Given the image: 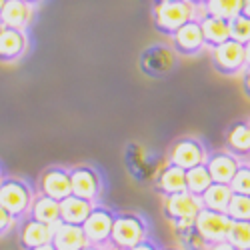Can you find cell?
<instances>
[{"instance_id":"6da1fadb","label":"cell","mask_w":250,"mask_h":250,"mask_svg":"<svg viewBox=\"0 0 250 250\" xmlns=\"http://www.w3.org/2000/svg\"><path fill=\"white\" fill-rule=\"evenodd\" d=\"M148 238V222L138 212H116L108 248L112 250H130Z\"/></svg>"},{"instance_id":"7a4b0ae2","label":"cell","mask_w":250,"mask_h":250,"mask_svg":"<svg viewBox=\"0 0 250 250\" xmlns=\"http://www.w3.org/2000/svg\"><path fill=\"white\" fill-rule=\"evenodd\" d=\"M196 6L190 4L188 0H168V2H154L152 8V20H154V28L164 34V36H172L180 26L186 22H190L196 16Z\"/></svg>"},{"instance_id":"3957f363","label":"cell","mask_w":250,"mask_h":250,"mask_svg":"<svg viewBox=\"0 0 250 250\" xmlns=\"http://www.w3.org/2000/svg\"><path fill=\"white\" fill-rule=\"evenodd\" d=\"M34 196V188L24 178L2 176L0 180V204L14 216V220H22L30 214Z\"/></svg>"},{"instance_id":"277c9868","label":"cell","mask_w":250,"mask_h":250,"mask_svg":"<svg viewBox=\"0 0 250 250\" xmlns=\"http://www.w3.org/2000/svg\"><path fill=\"white\" fill-rule=\"evenodd\" d=\"M194 226H196V232H198L200 240L204 242V246H210V244L224 242L228 238L232 220L228 218L226 212H216V210L202 208L194 218Z\"/></svg>"},{"instance_id":"5b68a950","label":"cell","mask_w":250,"mask_h":250,"mask_svg":"<svg viewBox=\"0 0 250 250\" xmlns=\"http://www.w3.org/2000/svg\"><path fill=\"white\" fill-rule=\"evenodd\" d=\"M210 60L216 72L224 76H234L240 74L246 68V52L244 44L236 42V40H226V42L210 48Z\"/></svg>"},{"instance_id":"8992f818","label":"cell","mask_w":250,"mask_h":250,"mask_svg":"<svg viewBox=\"0 0 250 250\" xmlns=\"http://www.w3.org/2000/svg\"><path fill=\"white\" fill-rule=\"evenodd\" d=\"M114 216H116V212L112 210V208L102 206V204H94L92 212L88 214L84 224H82V230H84V234L88 238V244H96V246L108 248Z\"/></svg>"},{"instance_id":"52a82bcc","label":"cell","mask_w":250,"mask_h":250,"mask_svg":"<svg viewBox=\"0 0 250 250\" xmlns=\"http://www.w3.org/2000/svg\"><path fill=\"white\" fill-rule=\"evenodd\" d=\"M70 182H72V194L80 196L84 200L90 202H98L104 190V182L100 172L94 168V166H86V164H80L70 168Z\"/></svg>"},{"instance_id":"ba28073f","label":"cell","mask_w":250,"mask_h":250,"mask_svg":"<svg viewBox=\"0 0 250 250\" xmlns=\"http://www.w3.org/2000/svg\"><path fill=\"white\" fill-rule=\"evenodd\" d=\"M208 158V152L204 144L198 138H178L170 150H168V162L174 166H180L182 170H190L198 164H204Z\"/></svg>"},{"instance_id":"9c48e42d","label":"cell","mask_w":250,"mask_h":250,"mask_svg":"<svg viewBox=\"0 0 250 250\" xmlns=\"http://www.w3.org/2000/svg\"><path fill=\"white\" fill-rule=\"evenodd\" d=\"M38 194H44L54 200H64L72 194V182H70V168L64 166H50L38 176Z\"/></svg>"},{"instance_id":"30bf717a","label":"cell","mask_w":250,"mask_h":250,"mask_svg":"<svg viewBox=\"0 0 250 250\" xmlns=\"http://www.w3.org/2000/svg\"><path fill=\"white\" fill-rule=\"evenodd\" d=\"M200 210H202L200 198L190 194L188 190L164 196V202H162V214L170 224H174L182 218H196V214Z\"/></svg>"},{"instance_id":"8fae6325","label":"cell","mask_w":250,"mask_h":250,"mask_svg":"<svg viewBox=\"0 0 250 250\" xmlns=\"http://www.w3.org/2000/svg\"><path fill=\"white\" fill-rule=\"evenodd\" d=\"M170 38H172L174 52H178L180 56H196L206 48L202 26H200L198 18H192L190 22H186L184 26H180Z\"/></svg>"},{"instance_id":"7c38bea8","label":"cell","mask_w":250,"mask_h":250,"mask_svg":"<svg viewBox=\"0 0 250 250\" xmlns=\"http://www.w3.org/2000/svg\"><path fill=\"white\" fill-rule=\"evenodd\" d=\"M52 232H54L52 226L40 222L32 216H26L22 218L18 228V244L22 250H36L52 242Z\"/></svg>"},{"instance_id":"4fadbf2b","label":"cell","mask_w":250,"mask_h":250,"mask_svg":"<svg viewBox=\"0 0 250 250\" xmlns=\"http://www.w3.org/2000/svg\"><path fill=\"white\" fill-rule=\"evenodd\" d=\"M28 50V34L8 26H0V62H18Z\"/></svg>"},{"instance_id":"5bb4252c","label":"cell","mask_w":250,"mask_h":250,"mask_svg":"<svg viewBox=\"0 0 250 250\" xmlns=\"http://www.w3.org/2000/svg\"><path fill=\"white\" fill-rule=\"evenodd\" d=\"M206 168L212 176V182H220V184H230V180L234 178L238 166H240V158L234 156L228 150H218V152H210L206 158Z\"/></svg>"},{"instance_id":"9a60e30c","label":"cell","mask_w":250,"mask_h":250,"mask_svg":"<svg viewBox=\"0 0 250 250\" xmlns=\"http://www.w3.org/2000/svg\"><path fill=\"white\" fill-rule=\"evenodd\" d=\"M34 18V6L24 0H6V4L0 12V26H8L16 30H28Z\"/></svg>"},{"instance_id":"2e32d148","label":"cell","mask_w":250,"mask_h":250,"mask_svg":"<svg viewBox=\"0 0 250 250\" xmlns=\"http://www.w3.org/2000/svg\"><path fill=\"white\" fill-rule=\"evenodd\" d=\"M56 250H82L88 244V238L82 230V226L58 222L52 232V242Z\"/></svg>"},{"instance_id":"e0dca14e","label":"cell","mask_w":250,"mask_h":250,"mask_svg":"<svg viewBox=\"0 0 250 250\" xmlns=\"http://www.w3.org/2000/svg\"><path fill=\"white\" fill-rule=\"evenodd\" d=\"M200 26H202V34H204V42L208 48H214L226 40H230V20H224L220 16L202 12V16H198Z\"/></svg>"},{"instance_id":"ac0fdd59","label":"cell","mask_w":250,"mask_h":250,"mask_svg":"<svg viewBox=\"0 0 250 250\" xmlns=\"http://www.w3.org/2000/svg\"><path fill=\"white\" fill-rule=\"evenodd\" d=\"M154 188H156V192L162 198L170 196V194L184 192L186 190V170H182L180 166H174V164L168 162L158 172L156 182H154Z\"/></svg>"},{"instance_id":"d6986e66","label":"cell","mask_w":250,"mask_h":250,"mask_svg":"<svg viewBox=\"0 0 250 250\" xmlns=\"http://www.w3.org/2000/svg\"><path fill=\"white\" fill-rule=\"evenodd\" d=\"M92 208H94V202L70 194L64 200H60V222L82 226L88 218V214L92 212Z\"/></svg>"},{"instance_id":"ffe728a7","label":"cell","mask_w":250,"mask_h":250,"mask_svg":"<svg viewBox=\"0 0 250 250\" xmlns=\"http://www.w3.org/2000/svg\"><path fill=\"white\" fill-rule=\"evenodd\" d=\"M226 150L234 156H250V122L238 120L226 132Z\"/></svg>"},{"instance_id":"44dd1931","label":"cell","mask_w":250,"mask_h":250,"mask_svg":"<svg viewBox=\"0 0 250 250\" xmlns=\"http://www.w3.org/2000/svg\"><path fill=\"white\" fill-rule=\"evenodd\" d=\"M28 216H32V218L54 228L60 222V202L54 200V198H48L44 194H36L34 200H32Z\"/></svg>"},{"instance_id":"7402d4cb","label":"cell","mask_w":250,"mask_h":250,"mask_svg":"<svg viewBox=\"0 0 250 250\" xmlns=\"http://www.w3.org/2000/svg\"><path fill=\"white\" fill-rule=\"evenodd\" d=\"M232 188L230 184H220V182H212L210 188H208L202 196V208H208V210H216V212H226L228 202L232 198Z\"/></svg>"},{"instance_id":"603a6c76","label":"cell","mask_w":250,"mask_h":250,"mask_svg":"<svg viewBox=\"0 0 250 250\" xmlns=\"http://www.w3.org/2000/svg\"><path fill=\"white\" fill-rule=\"evenodd\" d=\"M210 184H212V176L208 172L206 164H198L194 168L186 170V190L190 194L200 198L208 188H210Z\"/></svg>"},{"instance_id":"cb8c5ba5","label":"cell","mask_w":250,"mask_h":250,"mask_svg":"<svg viewBox=\"0 0 250 250\" xmlns=\"http://www.w3.org/2000/svg\"><path fill=\"white\" fill-rule=\"evenodd\" d=\"M174 226V232L176 238L180 240L182 246L190 248V250H204V242L200 240L198 232H196V226H194V218H182L178 222L172 224Z\"/></svg>"},{"instance_id":"d4e9b609","label":"cell","mask_w":250,"mask_h":250,"mask_svg":"<svg viewBox=\"0 0 250 250\" xmlns=\"http://www.w3.org/2000/svg\"><path fill=\"white\" fill-rule=\"evenodd\" d=\"M244 0H208V4L202 8L208 14L220 16L224 20H232L234 16L242 14Z\"/></svg>"},{"instance_id":"484cf974","label":"cell","mask_w":250,"mask_h":250,"mask_svg":"<svg viewBox=\"0 0 250 250\" xmlns=\"http://www.w3.org/2000/svg\"><path fill=\"white\" fill-rule=\"evenodd\" d=\"M226 240L238 250H250V220H232Z\"/></svg>"},{"instance_id":"4316f807","label":"cell","mask_w":250,"mask_h":250,"mask_svg":"<svg viewBox=\"0 0 250 250\" xmlns=\"http://www.w3.org/2000/svg\"><path fill=\"white\" fill-rule=\"evenodd\" d=\"M226 214L230 220H250V196L248 194H232L228 202Z\"/></svg>"},{"instance_id":"83f0119b","label":"cell","mask_w":250,"mask_h":250,"mask_svg":"<svg viewBox=\"0 0 250 250\" xmlns=\"http://www.w3.org/2000/svg\"><path fill=\"white\" fill-rule=\"evenodd\" d=\"M230 38L240 44L250 42V18L246 14H238L230 20Z\"/></svg>"},{"instance_id":"f1b7e54d","label":"cell","mask_w":250,"mask_h":250,"mask_svg":"<svg viewBox=\"0 0 250 250\" xmlns=\"http://www.w3.org/2000/svg\"><path fill=\"white\" fill-rule=\"evenodd\" d=\"M230 188L234 194H248L250 196V164L240 162L234 178L230 180Z\"/></svg>"},{"instance_id":"f546056e","label":"cell","mask_w":250,"mask_h":250,"mask_svg":"<svg viewBox=\"0 0 250 250\" xmlns=\"http://www.w3.org/2000/svg\"><path fill=\"white\" fill-rule=\"evenodd\" d=\"M12 226H14V216L6 210V208L0 204V236H4L12 230Z\"/></svg>"},{"instance_id":"4dcf8cb0","label":"cell","mask_w":250,"mask_h":250,"mask_svg":"<svg viewBox=\"0 0 250 250\" xmlns=\"http://www.w3.org/2000/svg\"><path fill=\"white\" fill-rule=\"evenodd\" d=\"M130 250H162V248H158V244H156L154 240H150V238H146V240H142L140 244H136V246H132Z\"/></svg>"},{"instance_id":"1f68e13d","label":"cell","mask_w":250,"mask_h":250,"mask_svg":"<svg viewBox=\"0 0 250 250\" xmlns=\"http://www.w3.org/2000/svg\"><path fill=\"white\" fill-rule=\"evenodd\" d=\"M242 90H244V94L250 98V66H246V68L242 70Z\"/></svg>"},{"instance_id":"d6a6232c","label":"cell","mask_w":250,"mask_h":250,"mask_svg":"<svg viewBox=\"0 0 250 250\" xmlns=\"http://www.w3.org/2000/svg\"><path fill=\"white\" fill-rule=\"evenodd\" d=\"M204 250H238V248H234L228 240H224V242H218V244H210V246H206Z\"/></svg>"},{"instance_id":"836d02e7","label":"cell","mask_w":250,"mask_h":250,"mask_svg":"<svg viewBox=\"0 0 250 250\" xmlns=\"http://www.w3.org/2000/svg\"><path fill=\"white\" fill-rule=\"evenodd\" d=\"M188 2H190V4H194L196 8H204V6L208 4V0H188Z\"/></svg>"},{"instance_id":"e575fe53","label":"cell","mask_w":250,"mask_h":250,"mask_svg":"<svg viewBox=\"0 0 250 250\" xmlns=\"http://www.w3.org/2000/svg\"><path fill=\"white\" fill-rule=\"evenodd\" d=\"M242 14H246L250 18V0H244V6H242Z\"/></svg>"},{"instance_id":"d590c367","label":"cell","mask_w":250,"mask_h":250,"mask_svg":"<svg viewBox=\"0 0 250 250\" xmlns=\"http://www.w3.org/2000/svg\"><path fill=\"white\" fill-rule=\"evenodd\" d=\"M244 52H246V66H250V42L244 44Z\"/></svg>"},{"instance_id":"8d00e7d4","label":"cell","mask_w":250,"mask_h":250,"mask_svg":"<svg viewBox=\"0 0 250 250\" xmlns=\"http://www.w3.org/2000/svg\"><path fill=\"white\" fill-rule=\"evenodd\" d=\"M82 250H106V248H104V246H96V244H86Z\"/></svg>"},{"instance_id":"74e56055","label":"cell","mask_w":250,"mask_h":250,"mask_svg":"<svg viewBox=\"0 0 250 250\" xmlns=\"http://www.w3.org/2000/svg\"><path fill=\"white\" fill-rule=\"evenodd\" d=\"M36 250H56L52 244H46V246H40V248H36Z\"/></svg>"},{"instance_id":"f35d334b","label":"cell","mask_w":250,"mask_h":250,"mask_svg":"<svg viewBox=\"0 0 250 250\" xmlns=\"http://www.w3.org/2000/svg\"><path fill=\"white\" fill-rule=\"evenodd\" d=\"M24 2H28V4L36 6V4H40V2H42V0H24Z\"/></svg>"},{"instance_id":"ab89813d","label":"cell","mask_w":250,"mask_h":250,"mask_svg":"<svg viewBox=\"0 0 250 250\" xmlns=\"http://www.w3.org/2000/svg\"><path fill=\"white\" fill-rule=\"evenodd\" d=\"M4 4H6V0H0V12H2V8H4Z\"/></svg>"},{"instance_id":"60d3db41","label":"cell","mask_w":250,"mask_h":250,"mask_svg":"<svg viewBox=\"0 0 250 250\" xmlns=\"http://www.w3.org/2000/svg\"><path fill=\"white\" fill-rule=\"evenodd\" d=\"M162 250H180V248H162Z\"/></svg>"},{"instance_id":"b9f144b4","label":"cell","mask_w":250,"mask_h":250,"mask_svg":"<svg viewBox=\"0 0 250 250\" xmlns=\"http://www.w3.org/2000/svg\"><path fill=\"white\" fill-rule=\"evenodd\" d=\"M154 2H168V0H154Z\"/></svg>"},{"instance_id":"7bdbcfd3","label":"cell","mask_w":250,"mask_h":250,"mask_svg":"<svg viewBox=\"0 0 250 250\" xmlns=\"http://www.w3.org/2000/svg\"><path fill=\"white\" fill-rule=\"evenodd\" d=\"M0 180H2V174H0Z\"/></svg>"},{"instance_id":"ee69618b","label":"cell","mask_w":250,"mask_h":250,"mask_svg":"<svg viewBox=\"0 0 250 250\" xmlns=\"http://www.w3.org/2000/svg\"><path fill=\"white\" fill-rule=\"evenodd\" d=\"M106 250H112V248H106Z\"/></svg>"},{"instance_id":"f6af8a7d","label":"cell","mask_w":250,"mask_h":250,"mask_svg":"<svg viewBox=\"0 0 250 250\" xmlns=\"http://www.w3.org/2000/svg\"><path fill=\"white\" fill-rule=\"evenodd\" d=\"M248 122H250V120H248Z\"/></svg>"}]
</instances>
